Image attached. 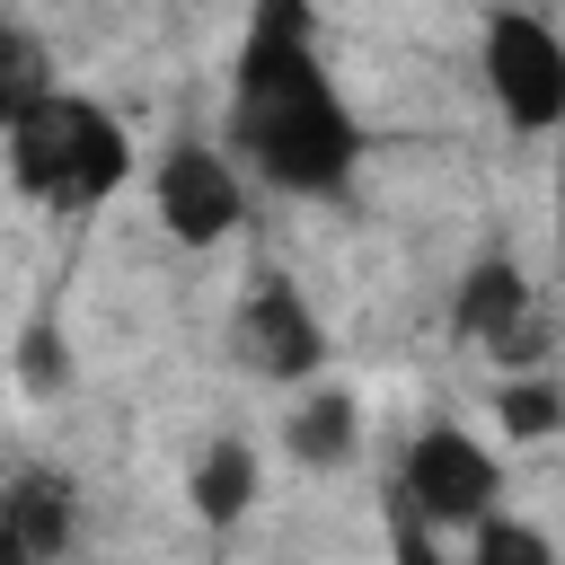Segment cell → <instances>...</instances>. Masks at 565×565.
Listing matches in <instances>:
<instances>
[{
    "label": "cell",
    "mask_w": 565,
    "mask_h": 565,
    "mask_svg": "<svg viewBox=\"0 0 565 565\" xmlns=\"http://www.w3.org/2000/svg\"><path fill=\"white\" fill-rule=\"evenodd\" d=\"M230 159L256 168L282 194H335L362 159V132L318 62L309 9L300 0H256L247 44L230 71Z\"/></svg>",
    "instance_id": "obj_1"
},
{
    "label": "cell",
    "mask_w": 565,
    "mask_h": 565,
    "mask_svg": "<svg viewBox=\"0 0 565 565\" xmlns=\"http://www.w3.org/2000/svg\"><path fill=\"white\" fill-rule=\"evenodd\" d=\"M0 150H9V185L53 212H88L132 177V132L79 88H53L18 132H0Z\"/></svg>",
    "instance_id": "obj_2"
},
{
    "label": "cell",
    "mask_w": 565,
    "mask_h": 565,
    "mask_svg": "<svg viewBox=\"0 0 565 565\" xmlns=\"http://www.w3.org/2000/svg\"><path fill=\"white\" fill-rule=\"evenodd\" d=\"M503 494V459L468 424H415L397 459V503L415 530H477Z\"/></svg>",
    "instance_id": "obj_3"
},
{
    "label": "cell",
    "mask_w": 565,
    "mask_h": 565,
    "mask_svg": "<svg viewBox=\"0 0 565 565\" xmlns=\"http://www.w3.org/2000/svg\"><path fill=\"white\" fill-rule=\"evenodd\" d=\"M477 71L512 132H565V35L539 9H494L477 35Z\"/></svg>",
    "instance_id": "obj_4"
},
{
    "label": "cell",
    "mask_w": 565,
    "mask_h": 565,
    "mask_svg": "<svg viewBox=\"0 0 565 565\" xmlns=\"http://www.w3.org/2000/svg\"><path fill=\"white\" fill-rule=\"evenodd\" d=\"M150 212H159V230H168L177 247H221V238H238V221H247V177H238L230 150L177 141V150L150 168Z\"/></svg>",
    "instance_id": "obj_5"
},
{
    "label": "cell",
    "mask_w": 565,
    "mask_h": 565,
    "mask_svg": "<svg viewBox=\"0 0 565 565\" xmlns=\"http://www.w3.org/2000/svg\"><path fill=\"white\" fill-rule=\"evenodd\" d=\"M450 327H459V344H477L486 362L530 371V362H539V291H530V274H521L512 256H477V265L459 274Z\"/></svg>",
    "instance_id": "obj_6"
},
{
    "label": "cell",
    "mask_w": 565,
    "mask_h": 565,
    "mask_svg": "<svg viewBox=\"0 0 565 565\" xmlns=\"http://www.w3.org/2000/svg\"><path fill=\"white\" fill-rule=\"evenodd\" d=\"M230 344H238V362L256 380H318V362H327V327L300 300V282H282V274L247 282V300L230 318Z\"/></svg>",
    "instance_id": "obj_7"
},
{
    "label": "cell",
    "mask_w": 565,
    "mask_h": 565,
    "mask_svg": "<svg viewBox=\"0 0 565 565\" xmlns=\"http://www.w3.org/2000/svg\"><path fill=\"white\" fill-rule=\"evenodd\" d=\"M282 450L300 459V468H353V450H362V406H353V388H309L291 415H282Z\"/></svg>",
    "instance_id": "obj_8"
},
{
    "label": "cell",
    "mask_w": 565,
    "mask_h": 565,
    "mask_svg": "<svg viewBox=\"0 0 565 565\" xmlns=\"http://www.w3.org/2000/svg\"><path fill=\"white\" fill-rule=\"evenodd\" d=\"M0 530H18L44 565L71 547V530H79V494L62 486V477H44V468H26V477H9V494H0Z\"/></svg>",
    "instance_id": "obj_9"
},
{
    "label": "cell",
    "mask_w": 565,
    "mask_h": 565,
    "mask_svg": "<svg viewBox=\"0 0 565 565\" xmlns=\"http://www.w3.org/2000/svg\"><path fill=\"white\" fill-rule=\"evenodd\" d=\"M185 503H194L212 530H230V521L256 503V450H247V441H212V450L185 468Z\"/></svg>",
    "instance_id": "obj_10"
},
{
    "label": "cell",
    "mask_w": 565,
    "mask_h": 565,
    "mask_svg": "<svg viewBox=\"0 0 565 565\" xmlns=\"http://www.w3.org/2000/svg\"><path fill=\"white\" fill-rule=\"evenodd\" d=\"M53 88H62V79H53V53H44L26 26H9V18H0V132H18Z\"/></svg>",
    "instance_id": "obj_11"
},
{
    "label": "cell",
    "mask_w": 565,
    "mask_h": 565,
    "mask_svg": "<svg viewBox=\"0 0 565 565\" xmlns=\"http://www.w3.org/2000/svg\"><path fill=\"white\" fill-rule=\"evenodd\" d=\"M494 424H503V441H547V433H565V380H547V371H503Z\"/></svg>",
    "instance_id": "obj_12"
},
{
    "label": "cell",
    "mask_w": 565,
    "mask_h": 565,
    "mask_svg": "<svg viewBox=\"0 0 565 565\" xmlns=\"http://www.w3.org/2000/svg\"><path fill=\"white\" fill-rule=\"evenodd\" d=\"M468 565H556V547H547V530L539 521H512L503 503L468 530Z\"/></svg>",
    "instance_id": "obj_13"
},
{
    "label": "cell",
    "mask_w": 565,
    "mask_h": 565,
    "mask_svg": "<svg viewBox=\"0 0 565 565\" xmlns=\"http://www.w3.org/2000/svg\"><path fill=\"white\" fill-rule=\"evenodd\" d=\"M18 380H26L35 397H62V388H71V353H62V327H53V318H35V327L18 335Z\"/></svg>",
    "instance_id": "obj_14"
},
{
    "label": "cell",
    "mask_w": 565,
    "mask_h": 565,
    "mask_svg": "<svg viewBox=\"0 0 565 565\" xmlns=\"http://www.w3.org/2000/svg\"><path fill=\"white\" fill-rule=\"evenodd\" d=\"M397 565H441V556L424 547V530H415V521H397Z\"/></svg>",
    "instance_id": "obj_15"
},
{
    "label": "cell",
    "mask_w": 565,
    "mask_h": 565,
    "mask_svg": "<svg viewBox=\"0 0 565 565\" xmlns=\"http://www.w3.org/2000/svg\"><path fill=\"white\" fill-rule=\"evenodd\" d=\"M0 565H44V556H35V547H26L18 530H0Z\"/></svg>",
    "instance_id": "obj_16"
},
{
    "label": "cell",
    "mask_w": 565,
    "mask_h": 565,
    "mask_svg": "<svg viewBox=\"0 0 565 565\" xmlns=\"http://www.w3.org/2000/svg\"><path fill=\"white\" fill-rule=\"evenodd\" d=\"M556 265H565V150H556Z\"/></svg>",
    "instance_id": "obj_17"
}]
</instances>
